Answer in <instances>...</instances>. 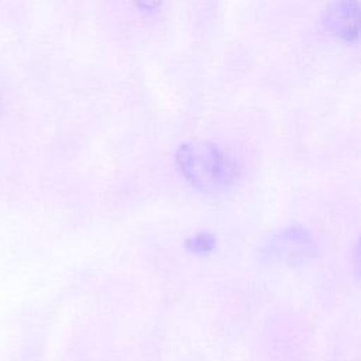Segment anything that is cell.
<instances>
[{"label":"cell","instance_id":"cell-2","mask_svg":"<svg viewBox=\"0 0 361 361\" xmlns=\"http://www.w3.org/2000/svg\"><path fill=\"white\" fill-rule=\"evenodd\" d=\"M213 247V238L209 234H199L192 240V248L196 252H207Z\"/></svg>","mask_w":361,"mask_h":361},{"label":"cell","instance_id":"cell-1","mask_svg":"<svg viewBox=\"0 0 361 361\" xmlns=\"http://www.w3.org/2000/svg\"><path fill=\"white\" fill-rule=\"evenodd\" d=\"M179 171L196 189L216 195L230 188L238 178L237 164L209 142H189L176 154Z\"/></svg>","mask_w":361,"mask_h":361}]
</instances>
